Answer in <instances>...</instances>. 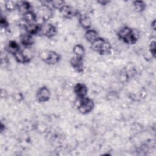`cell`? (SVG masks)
Listing matches in <instances>:
<instances>
[{"instance_id":"obj_1","label":"cell","mask_w":156,"mask_h":156,"mask_svg":"<svg viewBox=\"0 0 156 156\" xmlns=\"http://www.w3.org/2000/svg\"><path fill=\"white\" fill-rule=\"evenodd\" d=\"M118 35L120 39L127 44L135 43L138 38L136 32L129 27H124L119 30Z\"/></svg>"},{"instance_id":"obj_2","label":"cell","mask_w":156,"mask_h":156,"mask_svg":"<svg viewBox=\"0 0 156 156\" xmlns=\"http://www.w3.org/2000/svg\"><path fill=\"white\" fill-rule=\"evenodd\" d=\"M92 48L96 52L101 54H104L110 52L111 50V46L110 43L105 40L98 38L94 42L91 43Z\"/></svg>"},{"instance_id":"obj_3","label":"cell","mask_w":156,"mask_h":156,"mask_svg":"<svg viewBox=\"0 0 156 156\" xmlns=\"http://www.w3.org/2000/svg\"><path fill=\"white\" fill-rule=\"evenodd\" d=\"M79 99L80 100L77 105L79 111L83 114H86L90 112L94 107L93 102L86 97Z\"/></svg>"},{"instance_id":"obj_4","label":"cell","mask_w":156,"mask_h":156,"mask_svg":"<svg viewBox=\"0 0 156 156\" xmlns=\"http://www.w3.org/2000/svg\"><path fill=\"white\" fill-rule=\"evenodd\" d=\"M41 58L48 64H55L60 60V55L54 51H43L40 54Z\"/></svg>"},{"instance_id":"obj_5","label":"cell","mask_w":156,"mask_h":156,"mask_svg":"<svg viewBox=\"0 0 156 156\" xmlns=\"http://www.w3.org/2000/svg\"><path fill=\"white\" fill-rule=\"evenodd\" d=\"M52 15V10L47 5L40 6L37 12V16L43 21H46L49 20Z\"/></svg>"},{"instance_id":"obj_6","label":"cell","mask_w":156,"mask_h":156,"mask_svg":"<svg viewBox=\"0 0 156 156\" xmlns=\"http://www.w3.org/2000/svg\"><path fill=\"white\" fill-rule=\"evenodd\" d=\"M57 30L55 27L51 24H44L40 27V32L41 34L47 37H52L55 35Z\"/></svg>"},{"instance_id":"obj_7","label":"cell","mask_w":156,"mask_h":156,"mask_svg":"<svg viewBox=\"0 0 156 156\" xmlns=\"http://www.w3.org/2000/svg\"><path fill=\"white\" fill-rule=\"evenodd\" d=\"M60 12L61 15L65 18H71L77 14V10L68 5H65L60 9Z\"/></svg>"},{"instance_id":"obj_8","label":"cell","mask_w":156,"mask_h":156,"mask_svg":"<svg viewBox=\"0 0 156 156\" xmlns=\"http://www.w3.org/2000/svg\"><path fill=\"white\" fill-rule=\"evenodd\" d=\"M50 94V91L48 88L45 87H43L38 90L36 96L37 100L40 102H43L49 100Z\"/></svg>"},{"instance_id":"obj_9","label":"cell","mask_w":156,"mask_h":156,"mask_svg":"<svg viewBox=\"0 0 156 156\" xmlns=\"http://www.w3.org/2000/svg\"><path fill=\"white\" fill-rule=\"evenodd\" d=\"M74 92L79 98H83L86 97L88 89L84 84L77 83L74 87Z\"/></svg>"},{"instance_id":"obj_10","label":"cell","mask_w":156,"mask_h":156,"mask_svg":"<svg viewBox=\"0 0 156 156\" xmlns=\"http://www.w3.org/2000/svg\"><path fill=\"white\" fill-rule=\"evenodd\" d=\"M71 64L72 66L77 71L80 72L83 70V60L82 57H74L71 60Z\"/></svg>"},{"instance_id":"obj_11","label":"cell","mask_w":156,"mask_h":156,"mask_svg":"<svg viewBox=\"0 0 156 156\" xmlns=\"http://www.w3.org/2000/svg\"><path fill=\"white\" fill-rule=\"evenodd\" d=\"M14 57L18 62L21 63H27L30 60V58H29L26 55V54L21 50L18 51L16 53H15L14 54Z\"/></svg>"},{"instance_id":"obj_12","label":"cell","mask_w":156,"mask_h":156,"mask_svg":"<svg viewBox=\"0 0 156 156\" xmlns=\"http://www.w3.org/2000/svg\"><path fill=\"white\" fill-rule=\"evenodd\" d=\"M85 37L86 40L91 43L94 42L96 40H97L99 38L98 32L93 29L88 30L85 34Z\"/></svg>"},{"instance_id":"obj_13","label":"cell","mask_w":156,"mask_h":156,"mask_svg":"<svg viewBox=\"0 0 156 156\" xmlns=\"http://www.w3.org/2000/svg\"><path fill=\"white\" fill-rule=\"evenodd\" d=\"M21 42L25 46H29L32 45L34 43V40L32 37V35L27 32L23 34L21 36Z\"/></svg>"},{"instance_id":"obj_14","label":"cell","mask_w":156,"mask_h":156,"mask_svg":"<svg viewBox=\"0 0 156 156\" xmlns=\"http://www.w3.org/2000/svg\"><path fill=\"white\" fill-rule=\"evenodd\" d=\"M17 8L20 10V12L23 13V15L30 12V5L29 2L26 1H20L16 4Z\"/></svg>"},{"instance_id":"obj_15","label":"cell","mask_w":156,"mask_h":156,"mask_svg":"<svg viewBox=\"0 0 156 156\" xmlns=\"http://www.w3.org/2000/svg\"><path fill=\"white\" fill-rule=\"evenodd\" d=\"M23 20L25 24L35 23L37 20V15H35L32 12H29L24 14Z\"/></svg>"},{"instance_id":"obj_16","label":"cell","mask_w":156,"mask_h":156,"mask_svg":"<svg viewBox=\"0 0 156 156\" xmlns=\"http://www.w3.org/2000/svg\"><path fill=\"white\" fill-rule=\"evenodd\" d=\"M79 23L80 24V25L85 29H89L91 26V21L90 18L85 15H81L79 18Z\"/></svg>"},{"instance_id":"obj_17","label":"cell","mask_w":156,"mask_h":156,"mask_svg":"<svg viewBox=\"0 0 156 156\" xmlns=\"http://www.w3.org/2000/svg\"><path fill=\"white\" fill-rule=\"evenodd\" d=\"M7 50L9 52L14 55L15 53L19 51L20 49L19 45L16 43V42L14 41H11L8 44V46L7 47Z\"/></svg>"},{"instance_id":"obj_18","label":"cell","mask_w":156,"mask_h":156,"mask_svg":"<svg viewBox=\"0 0 156 156\" xmlns=\"http://www.w3.org/2000/svg\"><path fill=\"white\" fill-rule=\"evenodd\" d=\"M73 52L76 57L82 58L85 52L84 48L80 44H77L73 48Z\"/></svg>"},{"instance_id":"obj_19","label":"cell","mask_w":156,"mask_h":156,"mask_svg":"<svg viewBox=\"0 0 156 156\" xmlns=\"http://www.w3.org/2000/svg\"><path fill=\"white\" fill-rule=\"evenodd\" d=\"M133 5H134V7L136 9V10L138 12H141V11L144 10V9H145V7H146L144 2L141 1H135L133 2Z\"/></svg>"},{"instance_id":"obj_20","label":"cell","mask_w":156,"mask_h":156,"mask_svg":"<svg viewBox=\"0 0 156 156\" xmlns=\"http://www.w3.org/2000/svg\"><path fill=\"white\" fill-rule=\"evenodd\" d=\"M5 7L7 10H14L16 7H17V5L16 4H15L14 2L13 1H6L5 2Z\"/></svg>"},{"instance_id":"obj_21","label":"cell","mask_w":156,"mask_h":156,"mask_svg":"<svg viewBox=\"0 0 156 156\" xmlns=\"http://www.w3.org/2000/svg\"><path fill=\"white\" fill-rule=\"evenodd\" d=\"M51 3L54 7H55V9H60L65 5V2L63 1H52Z\"/></svg>"},{"instance_id":"obj_22","label":"cell","mask_w":156,"mask_h":156,"mask_svg":"<svg viewBox=\"0 0 156 156\" xmlns=\"http://www.w3.org/2000/svg\"><path fill=\"white\" fill-rule=\"evenodd\" d=\"M150 51H151V53L154 56H155V41L154 40L151 41V42L150 43Z\"/></svg>"},{"instance_id":"obj_23","label":"cell","mask_w":156,"mask_h":156,"mask_svg":"<svg viewBox=\"0 0 156 156\" xmlns=\"http://www.w3.org/2000/svg\"><path fill=\"white\" fill-rule=\"evenodd\" d=\"M1 25L2 27H5L7 26V23L5 20V19H4V18H1Z\"/></svg>"}]
</instances>
